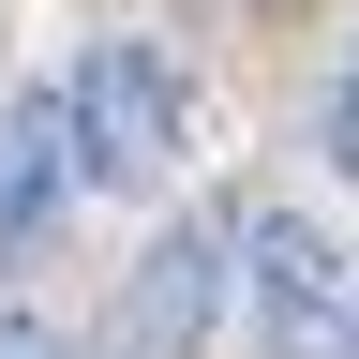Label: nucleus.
Returning a JSON list of instances; mask_svg holds the SVG:
<instances>
[{
	"instance_id": "1",
	"label": "nucleus",
	"mask_w": 359,
	"mask_h": 359,
	"mask_svg": "<svg viewBox=\"0 0 359 359\" xmlns=\"http://www.w3.org/2000/svg\"><path fill=\"white\" fill-rule=\"evenodd\" d=\"M60 90H75V180H90V195H150V180H180V150H195V90H180L165 45L105 30Z\"/></svg>"
},
{
	"instance_id": "2",
	"label": "nucleus",
	"mask_w": 359,
	"mask_h": 359,
	"mask_svg": "<svg viewBox=\"0 0 359 359\" xmlns=\"http://www.w3.org/2000/svg\"><path fill=\"white\" fill-rule=\"evenodd\" d=\"M240 269H255V344L269 359H344L359 330V255L285 195H240Z\"/></svg>"
},
{
	"instance_id": "3",
	"label": "nucleus",
	"mask_w": 359,
	"mask_h": 359,
	"mask_svg": "<svg viewBox=\"0 0 359 359\" xmlns=\"http://www.w3.org/2000/svg\"><path fill=\"white\" fill-rule=\"evenodd\" d=\"M224 285H240V210H180L150 255L120 269L105 299V359H195L224 330Z\"/></svg>"
},
{
	"instance_id": "4",
	"label": "nucleus",
	"mask_w": 359,
	"mask_h": 359,
	"mask_svg": "<svg viewBox=\"0 0 359 359\" xmlns=\"http://www.w3.org/2000/svg\"><path fill=\"white\" fill-rule=\"evenodd\" d=\"M60 195H75V90L45 75V90H15V105H0V269L60 224Z\"/></svg>"
},
{
	"instance_id": "5",
	"label": "nucleus",
	"mask_w": 359,
	"mask_h": 359,
	"mask_svg": "<svg viewBox=\"0 0 359 359\" xmlns=\"http://www.w3.org/2000/svg\"><path fill=\"white\" fill-rule=\"evenodd\" d=\"M314 150H330V180H359V60L330 75V105H314Z\"/></svg>"
},
{
	"instance_id": "6",
	"label": "nucleus",
	"mask_w": 359,
	"mask_h": 359,
	"mask_svg": "<svg viewBox=\"0 0 359 359\" xmlns=\"http://www.w3.org/2000/svg\"><path fill=\"white\" fill-rule=\"evenodd\" d=\"M0 359H75V344L45 330V314H0Z\"/></svg>"
}]
</instances>
